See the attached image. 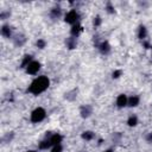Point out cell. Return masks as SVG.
I'll return each instance as SVG.
<instances>
[{"label": "cell", "mask_w": 152, "mask_h": 152, "mask_svg": "<svg viewBox=\"0 0 152 152\" xmlns=\"http://www.w3.org/2000/svg\"><path fill=\"white\" fill-rule=\"evenodd\" d=\"M49 83H50V81L46 76H39L38 78H36L31 83V86L28 87V91L34 94V95L40 94L42 91H44L49 87Z\"/></svg>", "instance_id": "1"}, {"label": "cell", "mask_w": 152, "mask_h": 152, "mask_svg": "<svg viewBox=\"0 0 152 152\" xmlns=\"http://www.w3.org/2000/svg\"><path fill=\"white\" fill-rule=\"evenodd\" d=\"M45 118V110L42 107L36 108L31 114V121L32 122H40Z\"/></svg>", "instance_id": "2"}, {"label": "cell", "mask_w": 152, "mask_h": 152, "mask_svg": "<svg viewBox=\"0 0 152 152\" xmlns=\"http://www.w3.org/2000/svg\"><path fill=\"white\" fill-rule=\"evenodd\" d=\"M39 69H40V64H39L38 62H36V61H32V62L26 66V71H27L28 74H31V75H34L36 72H38Z\"/></svg>", "instance_id": "3"}, {"label": "cell", "mask_w": 152, "mask_h": 152, "mask_svg": "<svg viewBox=\"0 0 152 152\" xmlns=\"http://www.w3.org/2000/svg\"><path fill=\"white\" fill-rule=\"evenodd\" d=\"M77 19H78V14H77V12H76L75 10L70 11V12L66 13V15H65V21L69 23V24H75V23L77 21Z\"/></svg>", "instance_id": "4"}, {"label": "cell", "mask_w": 152, "mask_h": 152, "mask_svg": "<svg viewBox=\"0 0 152 152\" xmlns=\"http://www.w3.org/2000/svg\"><path fill=\"white\" fill-rule=\"evenodd\" d=\"M126 103H127V97H126V95H124V94L119 95V96H118V100H116V104H118L119 107H124V106H126Z\"/></svg>", "instance_id": "5"}, {"label": "cell", "mask_w": 152, "mask_h": 152, "mask_svg": "<svg viewBox=\"0 0 152 152\" xmlns=\"http://www.w3.org/2000/svg\"><path fill=\"white\" fill-rule=\"evenodd\" d=\"M62 140V137L59 134H53L51 138H50V141H51V145H59Z\"/></svg>", "instance_id": "6"}, {"label": "cell", "mask_w": 152, "mask_h": 152, "mask_svg": "<svg viewBox=\"0 0 152 152\" xmlns=\"http://www.w3.org/2000/svg\"><path fill=\"white\" fill-rule=\"evenodd\" d=\"M90 113H91V108H90L89 106H83V107L81 108V114H82V116L87 118V116L90 115Z\"/></svg>", "instance_id": "7"}, {"label": "cell", "mask_w": 152, "mask_h": 152, "mask_svg": "<svg viewBox=\"0 0 152 152\" xmlns=\"http://www.w3.org/2000/svg\"><path fill=\"white\" fill-rule=\"evenodd\" d=\"M81 31H82V27H81L80 25H74L72 28H71V34H72V36H77Z\"/></svg>", "instance_id": "8"}, {"label": "cell", "mask_w": 152, "mask_h": 152, "mask_svg": "<svg viewBox=\"0 0 152 152\" xmlns=\"http://www.w3.org/2000/svg\"><path fill=\"white\" fill-rule=\"evenodd\" d=\"M100 50H101L103 53H107V52L109 51V44H108L107 42L101 43V45H100Z\"/></svg>", "instance_id": "9"}, {"label": "cell", "mask_w": 152, "mask_h": 152, "mask_svg": "<svg viewBox=\"0 0 152 152\" xmlns=\"http://www.w3.org/2000/svg\"><path fill=\"white\" fill-rule=\"evenodd\" d=\"M138 103H139V97H138V96H132V97L128 100V104L132 106V107L137 106Z\"/></svg>", "instance_id": "10"}, {"label": "cell", "mask_w": 152, "mask_h": 152, "mask_svg": "<svg viewBox=\"0 0 152 152\" xmlns=\"http://www.w3.org/2000/svg\"><path fill=\"white\" fill-rule=\"evenodd\" d=\"M50 145H51V141H50V139H46V140H43V141L39 144V148L44 150V148H48Z\"/></svg>", "instance_id": "11"}, {"label": "cell", "mask_w": 152, "mask_h": 152, "mask_svg": "<svg viewBox=\"0 0 152 152\" xmlns=\"http://www.w3.org/2000/svg\"><path fill=\"white\" fill-rule=\"evenodd\" d=\"M1 34L5 36V37H10V36H11V30H10V27H8V26H2V28H1Z\"/></svg>", "instance_id": "12"}, {"label": "cell", "mask_w": 152, "mask_h": 152, "mask_svg": "<svg viewBox=\"0 0 152 152\" xmlns=\"http://www.w3.org/2000/svg\"><path fill=\"white\" fill-rule=\"evenodd\" d=\"M30 63H31V56H30V55H28V56H25L24 61L21 62V68H24V66H27Z\"/></svg>", "instance_id": "13"}, {"label": "cell", "mask_w": 152, "mask_h": 152, "mask_svg": "<svg viewBox=\"0 0 152 152\" xmlns=\"http://www.w3.org/2000/svg\"><path fill=\"white\" fill-rule=\"evenodd\" d=\"M145 37H146V28L144 26H140V28H139V38L144 39Z\"/></svg>", "instance_id": "14"}, {"label": "cell", "mask_w": 152, "mask_h": 152, "mask_svg": "<svg viewBox=\"0 0 152 152\" xmlns=\"http://www.w3.org/2000/svg\"><path fill=\"white\" fill-rule=\"evenodd\" d=\"M137 122H138V119H137V116H131L129 119H128V121H127V124L129 125V126H135L137 125Z\"/></svg>", "instance_id": "15"}, {"label": "cell", "mask_w": 152, "mask_h": 152, "mask_svg": "<svg viewBox=\"0 0 152 152\" xmlns=\"http://www.w3.org/2000/svg\"><path fill=\"white\" fill-rule=\"evenodd\" d=\"M66 43H68L69 49H74V48L76 46V42H75V39H74V38H69V39L66 40Z\"/></svg>", "instance_id": "16"}, {"label": "cell", "mask_w": 152, "mask_h": 152, "mask_svg": "<svg viewBox=\"0 0 152 152\" xmlns=\"http://www.w3.org/2000/svg\"><path fill=\"white\" fill-rule=\"evenodd\" d=\"M93 137H94V134H93L91 132H84V133L82 134V138L86 139V140H90Z\"/></svg>", "instance_id": "17"}, {"label": "cell", "mask_w": 152, "mask_h": 152, "mask_svg": "<svg viewBox=\"0 0 152 152\" xmlns=\"http://www.w3.org/2000/svg\"><path fill=\"white\" fill-rule=\"evenodd\" d=\"M59 14H61V10H59V8H53L52 12H51V15H52L53 18L59 17Z\"/></svg>", "instance_id": "18"}, {"label": "cell", "mask_w": 152, "mask_h": 152, "mask_svg": "<svg viewBox=\"0 0 152 152\" xmlns=\"http://www.w3.org/2000/svg\"><path fill=\"white\" fill-rule=\"evenodd\" d=\"M37 46H38V48H40V49H43V48L45 46V42H44L43 39H39V40L37 42Z\"/></svg>", "instance_id": "19"}, {"label": "cell", "mask_w": 152, "mask_h": 152, "mask_svg": "<svg viewBox=\"0 0 152 152\" xmlns=\"http://www.w3.org/2000/svg\"><path fill=\"white\" fill-rule=\"evenodd\" d=\"M61 151H62V146L61 145H55L51 152H61Z\"/></svg>", "instance_id": "20"}, {"label": "cell", "mask_w": 152, "mask_h": 152, "mask_svg": "<svg viewBox=\"0 0 152 152\" xmlns=\"http://www.w3.org/2000/svg\"><path fill=\"white\" fill-rule=\"evenodd\" d=\"M120 75H121V71H120V70H116V71L113 72V77H114V78H118Z\"/></svg>", "instance_id": "21"}, {"label": "cell", "mask_w": 152, "mask_h": 152, "mask_svg": "<svg viewBox=\"0 0 152 152\" xmlns=\"http://www.w3.org/2000/svg\"><path fill=\"white\" fill-rule=\"evenodd\" d=\"M100 23H101L100 17H96V18H95V20H94V25H95V26H97V25H100Z\"/></svg>", "instance_id": "22"}, {"label": "cell", "mask_w": 152, "mask_h": 152, "mask_svg": "<svg viewBox=\"0 0 152 152\" xmlns=\"http://www.w3.org/2000/svg\"><path fill=\"white\" fill-rule=\"evenodd\" d=\"M108 12H110V13H112V12H114V11H113V7H112L109 4H108Z\"/></svg>", "instance_id": "23"}, {"label": "cell", "mask_w": 152, "mask_h": 152, "mask_svg": "<svg viewBox=\"0 0 152 152\" xmlns=\"http://www.w3.org/2000/svg\"><path fill=\"white\" fill-rule=\"evenodd\" d=\"M147 139H148V140H152V134H150V135H148V138H147Z\"/></svg>", "instance_id": "24"}, {"label": "cell", "mask_w": 152, "mask_h": 152, "mask_svg": "<svg viewBox=\"0 0 152 152\" xmlns=\"http://www.w3.org/2000/svg\"><path fill=\"white\" fill-rule=\"evenodd\" d=\"M106 152H113V151H112V150H108V151H106Z\"/></svg>", "instance_id": "25"}, {"label": "cell", "mask_w": 152, "mask_h": 152, "mask_svg": "<svg viewBox=\"0 0 152 152\" xmlns=\"http://www.w3.org/2000/svg\"><path fill=\"white\" fill-rule=\"evenodd\" d=\"M28 152H34V151H28Z\"/></svg>", "instance_id": "26"}]
</instances>
